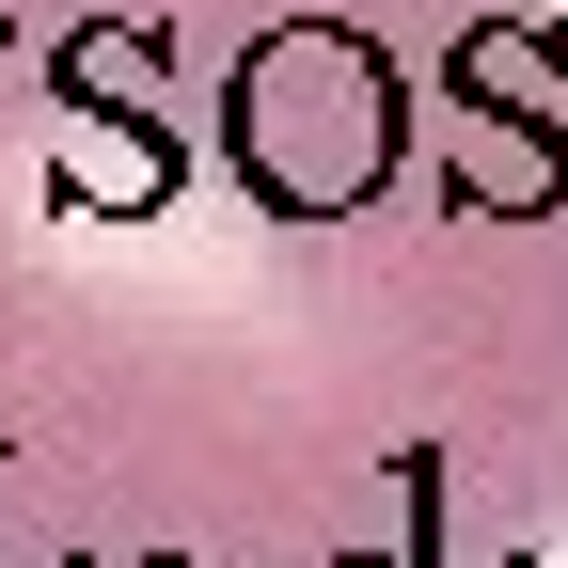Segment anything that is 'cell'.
<instances>
[{"label":"cell","mask_w":568,"mask_h":568,"mask_svg":"<svg viewBox=\"0 0 568 568\" xmlns=\"http://www.w3.org/2000/svg\"><path fill=\"white\" fill-rule=\"evenodd\" d=\"M537 458L552 0H0V568H458Z\"/></svg>","instance_id":"obj_1"}]
</instances>
